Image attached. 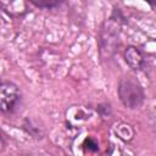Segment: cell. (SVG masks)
Masks as SVG:
<instances>
[{
    "label": "cell",
    "instance_id": "cell-8",
    "mask_svg": "<svg viewBox=\"0 0 156 156\" xmlns=\"http://www.w3.org/2000/svg\"><path fill=\"white\" fill-rule=\"evenodd\" d=\"M147 5L150 6V9L156 13V1H149L147 2Z\"/></svg>",
    "mask_w": 156,
    "mask_h": 156
},
{
    "label": "cell",
    "instance_id": "cell-3",
    "mask_svg": "<svg viewBox=\"0 0 156 156\" xmlns=\"http://www.w3.org/2000/svg\"><path fill=\"white\" fill-rule=\"evenodd\" d=\"M23 101L21 88L12 80L2 79L0 84V110L4 116L17 113Z\"/></svg>",
    "mask_w": 156,
    "mask_h": 156
},
{
    "label": "cell",
    "instance_id": "cell-6",
    "mask_svg": "<svg viewBox=\"0 0 156 156\" xmlns=\"http://www.w3.org/2000/svg\"><path fill=\"white\" fill-rule=\"evenodd\" d=\"M82 149L84 152H98L99 151V143L95 138L93 136H87L84 138L82 143Z\"/></svg>",
    "mask_w": 156,
    "mask_h": 156
},
{
    "label": "cell",
    "instance_id": "cell-4",
    "mask_svg": "<svg viewBox=\"0 0 156 156\" xmlns=\"http://www.w3.org/2000/svg\"><path fill=\"white\" fill-rule=\"evenodd\" d=\"M123 58L133 73L143 71L146 66V56L136 45H127L123 50Z\"/></svg>",
    "mask_w": 156,
    "mask_h": 156
},
{
    "label": "cell",
    "instance_id": "cell-1",
    "mask_svg": "<svg viewBox=\"0 0 156 156\" xmlns=\"http://www.w3.org/2000/svg\"><path fill=\"white\" fill-rule=\"evenodd\" d=\"M127 23V17L117 6H113L111 15L101 22L96 38L99 56L101 61L111 60L117 54L121 45L122 28Z\"/></svg>",
    "mask_w": 156,
    "mask_h": 156
},
{
    "label": "cell",
    "instance_id": "cell-7",
    "mask_svg": "<svg viewBox=\"0 0 156 156\" xmlns=\"http://www.w3.org/2000/svg\"><path fill=\"white\" fill-rule=\"evenodd\" d=\"M98 115L101 117V118H107L112 115V106L110 102L107 101H104V102H99L95 107Z\"/></svg>",
    "mask_w": 156,
    "mask_h": 156
},
{
    "label": "cell",
    "instance_id": "cell-2",
    "mask_svg": "<svg viewBox=\"0 0 156 156\" xmlns=\"http://www.w3.org/2000/svg\"><path fill=\"white\" fill-rule=\"evenodd\" d=\"M117 95L121 104L128 110H138L145 102V89L135 73L122 74L117 84Z\"/></svg>",
    "mask_w": 156,
    "mask_h": 156
},
{
    "label": "cell",
    "instance_id": "cell-5",
    "mask_svg": "<svg viewBox=\"0 0 156 156\" xmlns=\"http://www.w3.org/2000/svg\"><path fill=\"white\" fill-rule=\"evenodd\" d=\"M29 2L34 7L41 10H55L63 4V1H57V0H29Z\"/></svg>",
    "mask_w": 156,
    "mask_h": 156
}]
</instances>
